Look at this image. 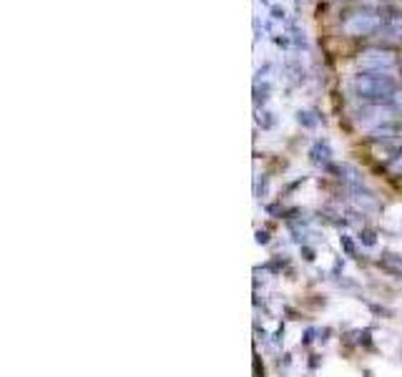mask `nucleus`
Instances as JSON below:
<instances>
[{"mask_svg": "<svg viewBox=\"0 0 402 377\" xmlns=\"http://www.w3.org/2000/svg\"><path fill=\"white\" fill-rule=\"evenodd\" d=\"M257 242H259V244H267V242H269V234H267V232H257Z\"/></svg>", "mask_w": 402, "mask_h": 377, "instance_id": "2eb2a0df", "label": "nucleus"}, {"mask_svg": "<svg viewBox=\"0 0 402 377\" xmlns=\"http://www.w3.org/2000/svg\"><path fill=\"white\" fill-rule=\"evenodd\" d=\"M309 159H312V164H317V167H327L332 161V149L327 141H314V146L309 149Z\"/></svg>", "mask_w": 402, "mask_h": 377, "instance_id": "39448f33", "label": "nucleus"}, {"mask_svg": "<svg viewBox=\"0 0 402 377\" xmlns=\"http://www.w3.org/2000/svg\"><path fill=\"white\" fill-rule=\"evenodd\" d=\"M340 244L345 247V252H347L350 257L354 254V242H352V239L347 237V234H342V237H340Z\"/></svg>", "mask_w": 402, "mask_h": 377, "instance_id": "9d476101", "label": "nucleus"}, {"mask_svg": "<svg viewBox=\"0 0 402 377\" xmlns=\"http://www.w3.org/2000/svg\"><path fill=\"white\" fill-rule=\"evenodd\" d=\"M359 242H362V244H367V247H375L377 244V239H375V234H372V232L359 234Z\"/></svg>", "mask_w": 402, "mask_h": 377, "instance_id": "9b49d317", "label": "nucleus"}, {"mask_svg": "<svg viewBox=\"0 0 402 377\" xmlns=\"http://www.w3.org/2000/svg\"><path fill=\"white\" fill-rule=\"evenodd\" d=\"M357 68H362L364 73H382V71H390V68H395L397 58L392 50H385V48H367L362 50L357 56Z\"/></svg>", "mask_w": 402, "mask_h": 377, "instance_id": "7ed1b4c3", "label": "nucleus"}, {"mask_svg": "<svg viewBox=\"0 0 402 377\" xmlns=\"http://www.w3.org/2000/svg\"><path fill=\"white\" fill-rule=\"evenodd\" d=\"M352 89L359 99L372 101V103H382L385 99H395L397 94L395 81H392L390 76H382V73H362V76H354Z\"/></svg>", "mask_w": 402, "mask_h": 377, "instance_id": "f257e3e1", "label": "nucleus"}, {"mask_svg": "<svg viewBox=\"0 0 402 377\" xmlns=\"http://www.w3.org/2000/svg\"><path fill=\"white\" fill-rule=\"evenodd\" d=\"M385 30H387V38L390 40H400L402 38V16H395L385 23Z\"/></svg>", "mask_w": 402, "mask_h": 377, "instance_id": "0eeeda50", "label": "nucleus"}, {"mask_svg": "<svg viewBox=\"0 0 402 377\" xmlns=\"http://www.w3.org/2000/svg\"><path fill=\"white\" fill-rule=\"evenodd\" d=\"M392 123V111L385 108L382 103H372L364 113H359V126L369 128V131H377L382 126H390Z\"/></svg>", "mask_w": 402, "mask_h": 377, "instance_id": "20e7f679", "label": "nucleus"}, {"mask_svg": "<svg viewBox=\"0 0 402 377\" xmlns=\"http://www.w3.org/2000/svg\"><path fill=\"white\" fill-rule=\"evenodd\" d=\"M297 121L302 123L304 128H314V126H317V118H312V113H309V111H299L297 113Z\"/></svg>", "mask_w": 402, "mask_h": 377, "instance_id": "6e6552de", "label": "nucleus"}, {"mask_svg": "<svg viewBox=\"0 0 402 377\" xmlns=\"http://www.w3.org/2000/svg\"><path fill=\"white\" fill-rule=\"evenodd\" d=\"M382 28V16L372 11H357L352 16L345 18L342 23V33L347 38H367V35L377 33Z\"/></svg>", "mask_w": 402, "mask_h": 377, "instance_id": "f03ea898", "label": "nucleus"}, {"mask_svg": "<svg viewBox=\"0 0 402 377\" xmlns=\"http://www.w3.org/2000/svg\"><path fill=\"white\" fill-rule=\"evenodd\" d=\"M392 101H395V108H397V111L402 113V89L397 91V94H395V99H392Z\"/></svg>", "mask_w": 402, "mask_h": 377, "instance_id": "ddd939ff", "label": "nucleus"}, {"mask_svg": "<svg viewBox=\"0 0 402 377\" xmlns=\"http://www.w3.org/2000/svg\"><path fill=\"white\" fill-rule=\"evenodd\" d=\"M380 266H385L387 272L395 274V277H402V257H397V254H387L385 259L380 261Z\"/></svg>", "mask_w": 402, "mask_h": 377, "instance_id": "423d86ee", "label": "nucleus"}, {"mask_svg": "<svg viewBox=\"0 0 402 377\" xmlns=\"http://www.w3.org/2000/svg\"><path fill=\"white\" fill-rule=\"evenodd\" d=\"M272 18H274V21H284V11H281V8H272Z\"/></svg>", "mask_w": 402, "mask_h": 377, "instance_id": "4468645a", "label": "nucleus"}, {"mask_svg": "<svg viewBox=\"0 0 402 377\" xmlns=\"http://www.w3.org/2000/svg\"><path fill=\"white\" fill-rule=\"evenodd\" d=\"M390 174L392 176H402V154H397L395 159L390 161Z\"/></svg>", "mask_w": 402, "mask_h": 377, "instance_id": "1a4fd4ad", "label": "nucleus"}, {"mask_svg": "<svg viewBox=\"0 0 402 377\" xmlns=\"http://www.w3.org/2000/svg\"><path fill=\"white\" fill-rule=\"evenodd\" d=\"M259 123H262V126H264V128H269L272 126V123H274V118H272V113H262V116H259Z\"/></svg>", "mask_w": 402, "mask_h": 377, "instance_id": "f8f14e48", "label": "nucleus"}]
</instances>
